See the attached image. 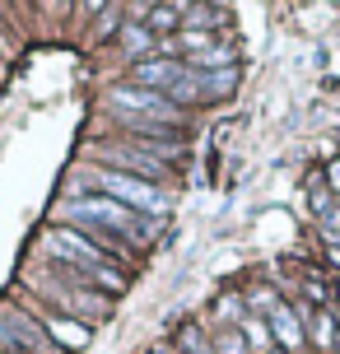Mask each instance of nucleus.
Masks as SVG:
<instances>
[{"instance_id":"7ed1b4c3","label":"nucleus","mask_w":340,"mask_h":354,"mask_svg":"<svg viewBox=\"0 0 340 354\" xmlns=\"http://www.w3.org/2000/svg\"><path fill=\"white\" fill-rule=\"evenodd\" d=\"M89 182L98 187V196H112V201H122L126 210H135V214H149V219H163V214H168V192H159L154 182L126 177V173H117V168L89 173Z\"/></svg>"},{"instance_id":"6e6552de","label":"nucleus","mask_w":340,"mask_h":354,"mask_svg":"<svg viewBox=\"0 0 340 354\" xmlns=\"http://www.w3.org/2000/svg\"><path fill=\"white\" fill-rule=\"evenodd\" d=\"M42 326H47V336H52V345L61 354L66 350H84L93 340V331H89V322H79V317H66V313H42Z\"/></svg>"},{"instance_id":"a211bd4d","label":"nucleus","mask_w":340,"mask_h":354,"mask_svg":"<svg viewBox=\"0 0 340 354\" xmlns=\"http://www.w3.org/2000/svg\"><path fill=\"white\" fill-rule=\"evenodd\" d=\"M270 354H285V350H280V345H275V350H270Z\"/></svg>"},{"instance_id":"4468645a","label":"nucleus","mask_w":340,"mask_h":354,"mask_svg":"<svg viewBox=\"0 0 340 354\" xmlns=\"http://www.w3.org/2000/svg\"><path fill=\"white\" fill-rule=\"evenodd\" d=\"M243 317H247V294H224L215 303V322L224 326H243Z\"/></svg>"},{"instance_id":"9d476101","label":"nucleus","mask_w":340,"mask_h":354,"mask_svg":"<svg viewBox=\"0 0 340 354\" xmlns=\"http://www.w3.org/2000/svg\"><path fill=\"white\" fill-rule=\"evenodd\" d=\"M182 24H187V33H215L219 24H224V10L219 5H187Z\"/></svg>"},{"instance_id":"ddd939ff","label":"nucleus","mask_w":340,"mask_h":354,"mask_svg":"<svg viewBox=\"0 0 340 354\" xmlns=\"http://www.w3.org/2000/svg\"><path fill=\"white\" fill-rule=\"evenodd\" d=\"M336 340H340V317L331 308H322V313L312 317V345H317V350H331Z\"/></svg>"},{"instance_id":"f8f14e48","label":"nucleus","mask_w":340,"mask_h":354,"mask_svg":"<svg viewBox=\"0 0 340 354\" xmlns=\"http://www.w3.org/2000/svg\"><path fill=\"white\" fill-rule=\"evenodd\" d=\"M182 15H187V5H149L144 10V28L149 33H173L182 24Z\"/></svg>"},{"instance_id":"f3484780","label":"nucleus","mask_w":340,"mask_h":354,"mask_svg":"<svg viewBox=\"0 0 340 354\" xmlns=\"http://www.w3.org/2000/svg\"><path fill=\"white\" fill-rule=\"evenodd\" d=\"M326 187H331V196H340V159L326 168Z\"/></svg>"},{"instance_id":"1a4fd4ad","label":"nucleus","mask_w":340,"mask_h":354,"mask_svg":"<svg viewBox=\"0 0 340 354\" xmlns=\"http://www.w3.org/2000/svg\"><path fill=\"white\" fill-rule=\"evenodd\" d=\"M266 322H270V336H275L280 350H303L308 331H303V322H299V313H294L289 303H275L266 313Z\"/></svg>"},{"instance_id":"0eeeda50","label":"nucleus","mask_w":340,"mask_h":354,"mask_svg":"<svg viewBox=\"0 0 340 354\" xmlns=\"http://www.w3.org/2000/svg\"><path fill=\"white\" fill-rule=\"evenodd\" d=\"M182 75H187V61H173V56H140V61H131V84L149 88V93H163V98H168V88L178 84Z\"/></svg>"},{"instance_id":"dca6fc26","label":"nucleus","mask_w":340,"mask_h":354,"mask_svg":"<svg viewBox=\"0 0 340 354\" xmlns=\"http://www.w3.org/2000/svg\"><path fill=\"white\" fill-rule=\"evenodd\" d=\"M149 28H144V24H122V42L126 47H131V52H140V47H149Z\"/></svg>"},{"instance_id":"aec40b11","label":"nucleus","mask_w":340,"mask_h":354,"mask_svg":"<svg viewBox=\"0 0 340 354\" xmlns=\"http://www.w3.org/2000/svg\"><path fill=\"white\" fill-rule=\"evenodd\" d=\"M336 205H340V196H336Z\"/></svg>"},{"instance_id":"6ab92c4d","label":"nucleus","mask_w":340,"mask_h":354,"mask_svg":"<svg viewBox=\"0 0 340 354\" xmlns=\"http://www.w3.org/2000/svg\"><path fill=\"white\" fill-rule=\"evenodd\" d=\"M336 299H340V284H336Z\"/></svg>"},{"instance_id":"f03ea898","label":"nucleus","mask_w":340,"mask_h":354,"mask_svg":"<svg viewBox=\"0 0 340 354\" xmlns=\"http://www.w3.org/2000/svg\"><path fill=\"white\" fill-rule=\"evenodd\" d=\"M61 214L70 219L75 229L93 233V238L117 233V238H131V243H149L154 229H159V219H144V214L126 210L122 201H112V196H70L61 205Z\"/></svg>"},{"instance_id":"f257e3e1","label":"nucleus","mask_w":340,"mask_h":354,"mask_svg":"<svg viewBox=\"0 0 340 354\" xmlns=\"http://www.w3.org/2000/svg\"><path fill=\"white\" fill-rule=\"evenodd\" d=\"M42 248H47V257H56V261L66 266L70 275H79V280L98 284L108 294H122L126 289V270L108 261V252L117 257V248H108V238H93L84 229H52L42 238Z\"/></svg>"},{"instance_id":"39448f33","label":"nucleus","mask_w":340,"mask_h":354,"mask_svg":"<svg viewBox=\"0 0 340 354\" xmlns=\"http://www.w3.org/2000/svg\"><path fill=\"white\" fill-rule=\"evenodd\" d=\"M108 112H126V117H144V122L182 126V112L163 93H149L140 84H112L108 88Z\"/></svg>"},{"instance_id":"9b49d317","label":"nucleus","mask_w":340,"mask_h":354,"mask_svg":"<svg viewBox=\"0 0 340 354\" xmlns=\"http://www.w3.org/2000/svg\"><path fill=\"white\" fill-rule=\"evenodd\" d=\"M238 331H243V340H247V350H256V354H270V350H275V336H270V322L266 317H252V313H247Z\"/></svg>"},{"instance_id":"2eb2a0df","label":"nucleus","mask_w":340,"mask_h":354,"mask_svg":"<svg viewBox=\"0 0 340 354\" xmlns=\"http://www.w3.org/2000/svg\"><path fill=\"white\" fill-rule=\"evenodd\" d=\"M210 350H215V354H252L238 326H215V336H210Z\"/></svg>"},{"instance_id":"423d86ee","label":"nucleus","mask_w":340,"mask_h":354,"mask_svg":"<svg viewBox=\"0 0 340 354\" xmlns=\"http://www.w3.org/2000/svg\"><path fill=\"white\" fill-rule=\"evenodd\" d=\"M0 354H61L47 336V326L33 322L28 313L0 308Z\"/></svg>"},{"instance_id":"20e7f679","label":"nucleus","mask_w":340,"mask_h":354,"mask_svg":"<svg viewBox=\"0 0 340 354\" xmlns=\"http://www.w3.org/2000/svg\"><path fill=\"white\" fill-rule=\"evenodd\" d=\"M108 163H117V173L140 177V182H154V177L168 173V154L173 145H140V140H122V145H103L98 149Z\"/></svg>"}]
</instances>
